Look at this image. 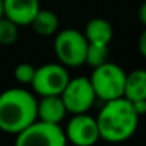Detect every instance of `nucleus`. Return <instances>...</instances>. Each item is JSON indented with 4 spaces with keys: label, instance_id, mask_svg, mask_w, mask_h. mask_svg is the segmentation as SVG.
I'll list each match as a JSON object with an SVG mask.
<instances>
[{
    "label": "nucleus",
    "instance_id": "4",
    "mask_svg": "<svg viewBox=\"0 0 146 146\" xmlns=\"http://www.w3.org/2000/svg\"><path fill=\"white\" fill-rule=\"evenodd\" d=\"M88 44L84 33L75 29H64L55 34L54 51L60 64L68 68H78L85 64Z\"/></svg>",
    "mask_w": 146,
    "mask_h": 146
},
{
    "label": "nucleus",
    "instance_id": "7",
    "mask_svg": "<svg viewBox=\"0 0 146 146\" xmlns=\"http://www.w3.org/2000/svg\"><path fill=\"white\" fill-rule=\"evenodd\" d=\"M60 97L67 108V112L72 115L88 113L97 99L95 91L88 77L70 78L67 87Z\"/></svg>",
    "mask_w": 146,
    "mask_h": 146
},
{
    "label": "nucleus",
    "instance_id": "12",
    "mask_svg": "<svg viewBox=\"0 0 146 146\" xmlns=\"http://www.w3.org/2000/svg\"><path fill=\"white\" fill-rule=\"evenodd\" d=\"M123 98L131 102L146 101V70L139 68L126 74Z\"/></svg>",
    "mask_w": 146,
    "mask_h": 146
},
{
    "label": "nucleus",
    "instance_id": "1",
    "mask_svg": "<svg viewBox=\"0 0 146 146\" xmlns=\"http://www.w3.org/2000/svg\"><path fill=\"white\" fill-rule=\"evenodd\" d=\"M99 136L109 143H121L131 139L139 123V115L126 98H118L104 102L97 115Z\"/></svg>",
    "mask_w": 146,
    "mask_h": 146
},
{
    "label": "nucleus",
    "instance_id": "11",
    "mask_svg": "<svg viewBox=\"0 0 146 146\" xmlns=\"http://www.w3.org/2000/svg\"><path fill=\"white\" fill-rule=\"evenodd\" d=\"M84 36L90 44H104L109 46L113 37V27L112 24L104 17L91 19L84 30Z\"/></svg>",
    "mask_w": 146,
    "mask_h": 146
},
{
    "label": "nucleus",
    "instance_id": "18",
    "mask_svg": "<svg viewBox=\"0 0 146 146\" xmlns=\"http://www.w3.org/2000/svg\"><path fill=\"white\" fill-rule=\"evenodd\" d=\"M132 105H133L135 112L139 116H142V115L146 113V101H136V102H132Z\"/></svg>",
    "mask_w": 146,
    "mask_h": 146
},
{
    "label": "nucleus",
    "instance_id": "9",
    "mask_svg": "<svg viewBox=\"0 0 146 146\" xmlns=\"http://www.w3.org/2000/svg\"><path fill=\"white\" fill-rule=\"evenodd\" d=\"M4 17L16 23L19 27L30 26L38 13L40 0H3Z\"/></svg>",
    "mask_w": 146,
    "mask_h": 146
},
{
    "label": "nucleus",
    "instance_id": "2",
    "mask_svg": "<svg viewBox=\"0 0 146 146\" xmlns=\"http://www.w3.org/2000/svg\"><path fill=\"white\" fill-rule=\"evenodd\" d=\"M37 121V99L26 88H9L0 94V131L17 135Z\"/></svg>",
    "mask_w": 146,
    "mask_h": 146
},
{
    "label": "nucleus",
    "instance_id": "19",
    "mask_svg": "<svg viewBox=\"0 0 146 146\" xmlns=\"http://www.w3.org/2000/svg\"><path fill=\"white\" fill-rule=\"evenodd\" d=\"M138 16H139V20H141V23L143 24L146 27V0L141 4V7H139V11H138Z\"/></svg>",
    "mask_w": 146,
    "mask_h": 146
},
{
    "label": "nucleus",
    "instance_id": "16",
    "mask_svg": "<svg viewBox=\"0 0 146 146\" xmlns=\"http://www.w3.org/2000/svg\"><path fill=\"white\" fill-rule=\"evenodd\" d=\"M36 74V68L29 62H21L14 68V78L21 85H30Z\"/></svg>",
    "mask_w": 146,
    "mask_h": 146
},
{
    "label": "nucleus",
    "instance_id": "13",
    "mask_svg": "<svg viewBox=\"0 0 146 146\" xmlns=\"http://www.w3.org/2000/svg\"><path fill=\"white\" fill-rule=\"evenodd\" d=\"M30 26L33 27L36 34L43 36V37H50V36L57 34L58 27H60V20L54 11L47 9H40Z\"/></svg>",
    "mask_w": 146,
    "mask_h": 146
},
{
    "label": "nucleus",
    "instance_id": "10",
    "mask_svg": "<svg viewBox=\"0 0 146 146\" xmlns=\"http://www.w3.org/2000/svg\"><path fill=\"white\" fill-rule=\"evenodd\" d=\"M67 113V108L62 102L60 95H51V97H41L37 101V119L60 125Z\"/></svg>",
    "mask_w": 146,
    "mask_h": 146
},
{
    "label": "nucleus",
    "instance_id": "14",
    "mask_svg": "<svg viewBox=\"0 0 146 146\" xmlns=\"http://www.w3.org/2000/svg\"><path fill=\"white\" fill-rule=\"evenodd\" d=\"M108 57H109L108 46H104V44H88L85 64H88L94 70V68H97L99 65L108 62Z\"/></svg>",
    "mask_w": 146,
    "mask_h": 146
},
{
    "label": "nucleus",
    "instance_id": "6",
    "mask_svg": "<svg viewBox=\"0 0 146 146\" xmlns=\"http://www.w3.org/2000/svg\"><path fill=\"white\" fill-rule=\"evenodd\" d=\"M67 138L61 125L36 121L16 135L14 146H67Z\"/></svg>",
    "mask_w": 146,
    "mask_h": 146
},
{
    "label": "nucleus",
    "instance_id": "8",
    "mask_svg": "<svg viewBox=\"0 0 146 146\" xmlns=\"http://www.w3.org/2000/svg\"><path fill=\"white\" fill-rule=\"evenodd\" d=\"M64 133L67 142L74 146H94L101 139L97 119L88 113L72 115Z\"/></svg>",
    "mask_w": 146,
    "mask_h": 146
},
{
    "label": "nucleus",
    "instance_id": "15",
    "mask_svg": "<svg viewBox=\"0 0 146 146\" xmlns=\"http://www.w3.org/2000/svg\"><path fill=\"white\" fill-rule=\"evenodd\" d=\"M19 38V26L11 20L0 19V46H13Z\"/></svg>",
    "mask_w": 146,
    "mask_h": 146
},
{
    "label": "nucleus",
    "instance_id": "5",
    "mask_svg": "<svg viewBox=\"0 0 146 146\" xmlns=\"http://www.w3.org/2000/svg\"><path fill=\"white\" fill-rule=\"evenodd\" d=\"M70 81L67 67L60 62H47L36 68L34 78L31 81L33 91L41 97L61 95Z\"/></svg>",
    "mask_w": 146,
    "mask_h": 146
},
{
    "label": "nucleus",
    "instance_id": "20",
    "mask_svg": "<svg viewBox=\"0 0 146 146\" xmlns=\"http://www.w3.org/2000/svg\"><path fill=\"white\" fill-rule=\"evenodd\" d=\"M4 17V3L3 0H0V19Z\"/></svg>",
    "mask_w": 146,
    "mask_h": 146
},
{
    "label": "nucleus",
    "instance_id": "3",
    "mask_svg": "<svg viewBox=\"0 0 146 146\" xmlns=\"http://www.w3.org/2000/svg\"><path fill=\"white\" fill-rule=\"evenodd\" d=\"M126 72L115 62H105L92 70L90 81L98 99L108 102L123 97Z\"/></svg>",
    "mask_w": 146,
    "mask_h": 146
},
{
    "label": "nucleus",
    "instance_id": "17",
    "mask_svg": "<svg viewBox=\"0 0 146 146\" xmlns=\"http://www.w3.org/2000/svg\"><path fill=\"white\" fill-rule=\"evenodd\" d=\"M138 48H139L141 55L146 58V27H145V30L142 31L141 37H139V41H138Z\"/></svg>",
    "mask_w": 146,
    "mask_h": 146
}]
</instances>
